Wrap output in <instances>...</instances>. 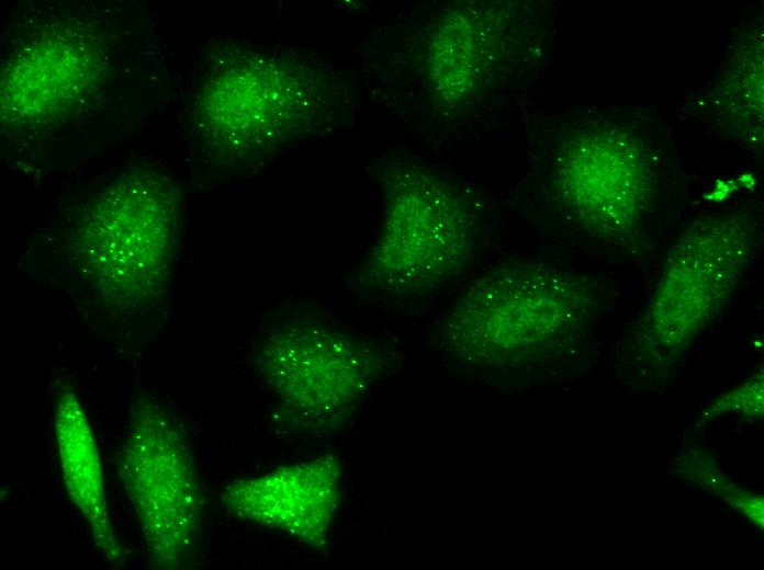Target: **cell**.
<instances>
[{
	"instance_id": "cell-1",
	"label": "cell",
	"mask_w": 764,
	"mask_h": 570,
	"mask_svg": "<svg viewBox=\"0 0 764 570\" xmlns=\"http://www.w3.org/2000/svg\"><path fill=\"white\" fill-rule=\"evenodd\" d=\"M119 466L150 567L180 568L199 538L201 493L182 431L153 400L133 409Z\"/></svg>"
},
{
	"instance_id": "cell-2",
	"label": "cell",
	"mask_w": 764,
	"mask_h": 570,
	"mask_svg": "<svg viewBox=\"0 0 764 570\" xmlns=\"http://www.w3.org/2000/svg\"><path fill=\"white\" fill-rule=\"evenodd\" d=\"M383 232L362 269L367 286L417 294L456 274L467 261L469 221L440 183L417 174L392 187Z\"/></svg>"
},
{
	"instance_id": "cell-3",
	"label": "cell",
	"mask_w": 764,
	"mask_h": 570,
	"mask_svg": "<svg viewBox=\"0 0 764 570\" xmlns=\"http://www.w3.org/2000/svg\"><path fill=\"white\" fill-rule=\"evenodd\" d=\"M258 366L284 417L299 425L324 429L371 381L378 361L338 331L297 322L268 338Z\"/></svg>"
},
{
	"instance_id": "cell-4",
	"label": "cell",
	"mask_w": 764,
	"mask_h": 570,
	"mask_svg": "<svg viewBox=\"0 0 764 570\" xmlns=\"http://www.w3.org/2000/svg\"><path fill=\"white\" fill-rule=\"evenodd\" d=\"M340 499V468L332 455L278 467L232 482L225 509L315 549L326 547Z\"/></svg>"
},
{
	"instance_id": "cell-5",
	"label": "cell",
	"mask_w": 764,
	"mask_h": 570,
	"mask_svg": "<svg viewBox=\"0 0 764 570\" xmlns=\"http://www.w3.org/2000/svg\"><path fill=\"white\" fill-rule=\"evenodd\" d=\"M127 206V213L110 218L92 230L93 239L83 250V272L93 287L115 303L144 300L168 277L172 249L170 203ZM119 215V213H117Z\"/></svg>"
},
{
	"instance_id": "cell-6",
	"label": "cell",
	"mask_w": 764,
	"mask_h": 570,
	"mask_svg": "<svg viewBox=\"0 0 764 570\" xmlns=\"http://www.w3.org/2000/svg\"><path fill=\"white\" fill-rule=\"evenodd\" d=\"M54 432L70 501L87 521L103 558L112 565H124V549L110 517L97 441L76 392L66 386L55 401Z\"/></svg>"
},
{
	"instance_id": "cell-7",
	"label": "cell",
	"mask_w": 764,
	"mask_h": 570,
	"mask_svg": "<svg viewBox=\"0 0 764 570\" xmlns=\"http://www.w3.org/2000/svg\"><path fill=\"white\" fill-rule=\"evenodd\" d=\"M215 92L214 116L243 138H271L297 124L311 110V90L302 75L270 61L233 73Z\"/></svg>"
}]
</instances>
